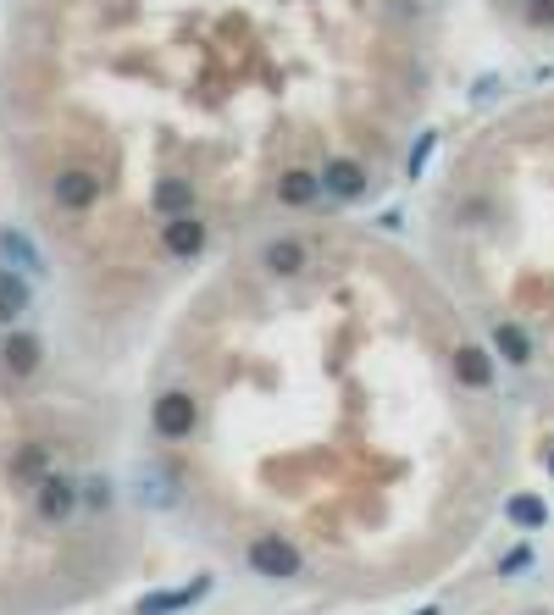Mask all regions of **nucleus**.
<instances>
[{
  "mask_svg": "<svg viewBox=\"0 0 554 615\" xmlns=\"http://www.w3.org/2000/svg\"><path fill=\"white\" fill-rule=\"evenodd\" d=\"M250 571H255V577H266V582H289V577H300V571H305V560H300V549H294L289 538L261 532V538L250 543Z\"/></svg>",
  "mask_w": 554,
  "mask_h": 615,
  "instance_id": "obj_1",
  "label": "nucleus"
},
{
  "mask_svg": "<svg viewBox=\"0 0 554 615\" xmlns=\"http://www.w3.org/2000/svg\"><path fill=\"white\" fill-rule=\"evenodd\" d=\"M150 427H156L161 438H189L194 427H200V399H194L189 388H167V394H156V405H150Z\"/></svg>",
  "mask_w": 554,
  "mask_h": 615,
  "instance_id": "obj_2",
  "label": "nucleus"
},
{
  "mask_svg": "<svg viewBox=\"0 0 554 615\" xmlns=\"http://www.w3.org/2000/svg\"><path fill=\"white\" fill-rule=\"evenodd\" d=\"M50 200H56V211H89L100 200V172H89V167L56 172L50 178Z\"/></svg>",
  "mask_w": 554,
  "mask_h": 615,
  "instance_id": "obj_3",
  "label": "nucleus"
},
{
  "mask_svg": "<svg viewBox=\"0 0 554 615\" xmlns=\"http://www.w3.org/2000/svg\"><path fill=\"white\" fill-rule=\"evenodd\" d=\"M34 505H39L45 521H67L78 510V483L73 477H61V471H45V477L34 483Z\"/></svg>",
  "mask_w": 554,
  "mask_h": 615,
  "instance_id": "obj_4",
  "label": "nucleus"
},
{
  "mask_svg": "<svg viewBox=\"0 0 554 615\" xmlns=\"http://www.w3.org/2000/svg\"><path fill=\"white\" fill-rule=\"evenodd\" d=\"M161 244H167L172 261H194V255L205 250V222L194 217V211H183V217H167V222H161Z\"/></svg>",
  "mask_w": 554,
  "mask_h": 615,
  "instance_id": "obj_5",
  "label": "nucleus"
},
{
  "mask_svg": "<svg viewBox=\"0 0 554 615\" xmlns=\"http://www.w3.org/2000/svg\"><path fill=\"white\" fill-rule=\"evenodd\" d=\"M322 194H333V200H355V194L366 189V167L355 156H333V161H322Z\"/></svg>",
  "mask_w": 554,
  "mask_h": 615,
  "instance_id": "obj_6",
  "label": "nucleus"
},
{
  "mask_svg": "<svg viewBox=\"0 0 554 615\" xmlns=\"http://www.w3.org/2000/svg\"><path fill=\"white\" fill-rule=\"evenodd\" d=\"M0 361H6V372H12V377H34L39 361H45V344H39L34 333H6V344H0Z\"/></svg>",
  "mask_w": 554,
  "mask_h": 615,
  "instance_id": "obj_7",
  "label": "nucleus"
},
{
  "mask_svg": "<svg viewBox=\"0 0 554 615\" xmlns=\"http://www.w3.org/2000/svg\"><path fill=\"white\" fill-rule=\"evenodd\" d=\"M205 593H211V577L189 582V588H167V593H150V599H139V615H178V610H189V604H200Z\"/></svg>",
  "mask_w": 554,
  "mask_h": 615,
  "instance_id": "obj_8",
  "label": "nucleus"
},
{
  "mask_svg": "<svg viewBox=\"0 0 554 615\" xmlns=\"http://www.w3.org/2000/svg\"><path fill=\"white\" fill-rule=\"evenodd\" d=\"M277 200L289 205V211H305L311 200H322V178H316L311 167H289L277 178Z\"/></svg>",
  "mask_w": 554,
  "mask_h": 615,
  "instance_id": "obj_9",
  "label": "nucleus"
},
{
  "mask_svg": "<svg viewBox=\"0 0 554 615\" xmlns=\"http://www.w3.org/2000/svg\"><path fill=\"white\" fill-rule=\"evenodd\" d=\"M305 261H311V255H305L300 239H272V244L261 250V266L272 272V278H300Z\"/></svg>",
  "mask_w": 554,
  "mask_h": 615,
  "instance_id": "obj_10",
  "label": "nucleus"
},
{
  "mask_svg": "<svg viewBox=\"0 0 554 615\" xmlns=\"http://www.w3.org/2000/svg\"><path fill=\"white\" fill-rule=\"evenodd\" d=\"M0 255H6V261L17 266V272H45V255H39V244L28 239L23 228H0Z\"/></svg>",
  "mask_w": 554,
  "mask_h": 615,
  "instance_id": "obj_11",
  "label": "nucleus"
},
{
  "mask_svg": "<svg viewBox=\"0 0 554 615\" xmlns=\"http://www.w3.org/2000/svg\"><path fill=\"white\" fill-rule=\"evenodd\" d=\"M28 300H34L28 278H23V272H12V266H0V327H12L17 316L28 311Z\"/></svg>",
  "mask_w": 554,
  "mask_h": 615,
  "instance_id": "obj_12",
  "label": "nucleus"
},
{
  "mask_svg": "<svg viewBox=\"0 0 554 615\" xmlns=\"http://www.w3.org/2000/svg\"><path fill=\"white\" fill-rule=\"evenodd\" d=\"M455 377L466 388H488L494 383V355L482 350V344H460L455 350Z\"/></svg>",
  "mask_w": 554,
  "mask_h": 615,
  "instance_id": "obj_13",
  "label": "nucleus"
},
{
  "mask_svg": "<svg viewBox=\"0 0 554 615\" xmlns=\"http://www.w3.org/2000/svg\"><path fill=\"white\" fill-rule=\"evenodd\" d=\"M150 205H156L161 217H183V211H194V183L189 178H161L156 194H150Z\"/></svg>",
  "mask_w": 554,
  "mask_h": 615,
  "instance_id": "obj_14",
  "label": "nucleus"
},
{
  "mask_svg": "<svg viewBox=\"0 0 554 615\" xmlns=\"http://www.w3.org/2000/svg\"><path fill=\"white\" fill-rule=\"evenodd\" d=\"M505 516L516 521V527H527V532H543V527H549V505H543L538 494H510V499H505Z\"/></svg>",
  "mask_w": 554,
  "mask_h": 615,
  "instance_id": "obj_15",
  "label": "nucleus"
},
{
  "mask_svg": "<svg viewBox=\"0 0 554 615\" xmlns=\"http://www.w3.org/2000/svg\"><path fill=\"white\" fill-rule=\"evenodd\" d=\"M494 350L505 355L510 366H527V361H532V338L521 333L516 322H494Z\"/></svg>",
  "mask_w": 554,
  "mask_h": 615,
  "instance_id": "obj_16",
  "label": "nucleus"
},
{
  "mask_svg": "<svg viewBox=\"0 0 554 615\" xmlns=\"http://www.w3.org/2000/svg\"><path fill=\"white\" fill-rule=\"evenodd\" d=\"M45 460H50L45 444H28L23 455L12 460V477H23V483H39V477H45Z\"/></svg>",
  "mask_w": 554,
  "mask_h": 615,
  "instance_id": "obj_17",
  "label": "nucleus"
},
{
  "mask_svg": "<svg viewBox=\"0 0 554 615\" xmlns=\"http://www.w3.org/2000/svg\"><path fill=\"white\" fill-rule=\"evenodd\" d=\"M433 145H438V133H422V139H416V150H410V161H405V178H422V167H427V156H433Z\"/></svg>",
  "mask_w": 554,
  "mask_h": 615,
  "instance_id": "obj_18",
  "label": "nucleus"
},
{
  "mask_svg": "<svg viewBox=\"0 0 554 615\" xmlns=\"http://www.w3.org/2000/svg\"><path fill=\"white\" fill-rule=\"evenodd\" d=\"M78 499L95 505V510H106L111 505V483H106V477H89V483H78Z\"/></svg>",
  "mask_w": 554,
  "mask_h": 615,
  "instance_id": "obj_19",
  "label": "nucleus"
},
{
  "mask_svg": "<svg viewBox=\"0 0 554 615\" xmlns=\"http://www.w3.org/2000/svg\"><path fill=\"white\" fill-rule=\"evenodd\" d=\"M527 23L532 28H554V0H527Z\"/></svg>",
  "mask_w": 554,
  "mask_h": 615,
  "instance_id": "obj_20",
  "label": "nucleus"
},
{
  "mask_svg": "<svg viewBox=\"0 0 554 615\" xmlns=\"http://www.w3.org/2000/svg\"><path fill=\"white\" fill-rule=\"evenodd\" d=\"M416 615H438V604H427V610H416Z\"/></svg>",
  "mask_w": 554,
  "mask_h": 615,
  "instance_id": "obj_21",
  "label": "nucleus"
},
{
  "mask_svg": "<svg viewBox=\"0 0 554 615\" xmlns=\"http://www.w3.org/2000/svg\"><path fill=\"white\" fill-rule=\"evenodd\" d=\"M549 471H554V455H549Z\"/></svg>",
  "mask_w": 554,
  "mask_h": 615,
  "instance_id": "obj_22",
  "label": "nucleus"
}]
</instances>
